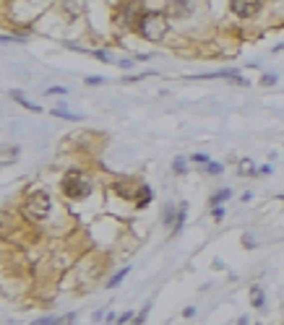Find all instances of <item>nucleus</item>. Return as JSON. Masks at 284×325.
Here are the masks:
<instances>
[{"label": "nucleus", "mask_w": 284, "mask_h": 325, "mask_svg": "<svg viewBox=\"0 0 284 325\" xmlns=\"http://www.w3.org/2000/svg\"><path fill=\"white\" fill-rule=\"evenodd\" d=\"M24 214L29 218H34V221H42V218L50 214V195L44 190H34L24 203Z\"/></svg>", "instance_id": "nucleus-2"}, {"label": "nucleus", "mask_w": 284, "mask_h": 325, "mask_svg": "<svg viewBox=\"0 0 284 325\" xmlns=\"http://www.w3.org/2000/svg\"><path fill=\"white\" fill-rule=\"evenodd\" d=\"M139 195H141V198H139V203H136V206L146 208V206H149V201H151V188H149V185H143V188L139 190Z\"/></svg>", "instance_id": "nucleus-9"}, {"label": "nucleus", "mask_w": 284, "mask_h": 325, "mask_svg": "<svg viewBox=\"0 0 284 325\" xmlns=\"http://www.w3.org/2000/svg\"><path fill=\"white\" fill-rule=\"evenodd\" d=\"M52 114L55 117H63V120H78V114H73V112H68V109H52Z\"/></svg>", "instance_id": "nucleus-13"}, {"label": "nucleus", "mask_w": 284, "mask_h": 325, "mask_svg": "<svg viewBox=\"0 0 284 325\" xmlns=\"http://www.w3.org/2000/svg\"><path fill=\"white\" fill-rule=\"evenodd\" d=\"M230 188H224V190H219V193H214V198H211V206H219L222 201H227V198H230Z\"/></svg>", "instance_id": "nucleus-12"}, {"label": "nucleus", "mask_w": 284, "mask_h": 325, "mask_svg": "<svg viewBox=\"0 0 284 325\" xmlns=\"http://www.w3.org/2000/svg\"><path fill=\"white\" fill-rule=\"evenodd\" d=\"M251 297H253V307L256 310H261V307H264V289H251Z\"/></svg>", "instance_id": "nucleus-10"}, {"label": "nucleus", "mask_w": 284, "mask_h": 325, "mask_svg": "<svg viewBox=\"0 0 284 325\" xmlns=\"http://www.w3.org/2000/svg\"><path fill=\"white\" fill-rule=\"evenodd\" d=\"M222 169H224V167H222V164H217V161H209V164H206V172H211V175H219Z\"/></svg>", "instance_id": "nucleus-14"}, {"label": "nucleus", "mask_w": 284, "mask_h": 325, "mask_svg": "<svg viewBox=\"0 0 284 325\" xmlns=\"http://www.w3.org/2000/svg\"><path fill=\"white\" fill-rule=\"evenodd\" d=\"M13 156H16V148H8V151H5V161H10Z\"/></svg>", "instance_id": "nucleus-24"}, {"label": "nucleus", "mask_w": 284, "mask_h": 325, "mask_svg": "<svg viewBox=\"0 0 284 325\" xmlns=\"http://www.w3.org/2000/svg\"><path fill=\"white\" fill-rule=\"evenodd\" d=\"M172 169L177 172V175H183V172H185V159H175V167Z\"/></svg>", "instance_id": "nucleus-15"}, {"label": "nucleus", "mask_w": 284, "mask_h": 325, "mask_svg": "<svg viewBox=\"0 0 284 325\" xmlns=\"http://www.w3.org/2000/svg\"><path fill=\"white\" fill-rule=\"evenodd\" d=\"M193 315H196V310H193V307H188V310H183V318H193Z\"/></svg>", "instance_id": "nucleus-26"}, {"label": "nucleus", "mask_w": 284, "mask_h": 325, "mask_svg": "<svg viewBox=\"0 0 284 325\" xmlns=\"http://www.w3.org/2000/svg\"><path fill=\"white\" fill-rule=\"evenodd\" d=\"M63 193L68 195V198H86L89 193H92V185H89V180L84 175H78V172H68V175L63 177Z\"/></svg>", "instance_id": "nucleus-3"}, {"label": "nucleus", "mask_w": 284, "mask_h": 325, "mask_svg": "<svg viewBox=\"0 0 284 325\" xmlns=\"http://www.w3.org/2000/svg\"><path fill=\"white\" fill-rule=\"evenodd\" d=\"M50 94H65V89H63V86H52Z\"/></svg>", "instance_id": "nucleus-23"}, {"label": "nucleus", "mask_w": 284, "mask_h": 325, "mask_svg": "<svg viewBox=\"0 0 284 325\" xmlns=\"http://www.w3.org/2000/svg\"><path fill=\"white\" fill-rule=\"evenodd\" d=\"M31 325H55V318H42V320H34Z\"/></svg>", "instance_id": "nucleus-18"}, {"label": "nucleus", "mask_w": 284, "mask_h": 325, "mask_svg": "<svg viewBox=\"0 0 284 325\" xmlns=\"http://www.w3.org/2000/svg\"><path fill=\"white\" fill-rule=\"evenodd\" d=\"M86 84H89V86H99V84H105V78H99V76H89V78H86Z\"/></svg>", "instance_id": "nucleus-16"}, {"label": "nucleus", "mask_w": 284, "mask_h": 325, "mask_svg": "<svg viewBox=\"0 0 284 325\" xmlns=\"http://www.w3.org/2000/svg\"><path fill=\"white\" fill-rule=\"evenodd\" d=\"M261 10V0H232V13L235 16H243V18H251Z\"/></svg>", "instance_id": "nucleus-4"}, {"label": "nucleus", "mask_w": 284, "mask_h": 325, "mask_svg": "<svg viewBox=\"0 0 284 325\" xmlns=\"http://www.w3.org/2000/svg\"><path fill=\"white\" fill-rule=\"evenodd\" d=\"M146 315H149V307H143V310L139 312V318H136V323H143V320H146Z\"/></svg>", "instance_id": "nucleus-20"}, {"label": "nucleus", "mask_w": 284, "mask_h": 325, "mask_svg": "<svg viewBox=\"0 0 284 325\" xmlns=\"http://www.w3.org/2000/svg\"><path fill=\"white\" fill-rule=\"evenodd\" d=\"M139 31L143 34L146 39L159 42L167 34V16L164 13H156V10H146L139 21Z\"/></svg>", "instance_id": "nucleus-1"}, {"label": "nucleus", "mask_w": 284, "mask_h": 325, "mask_svg": "<svg viewBox=\"0 0 284 325\" xmlns=\"http://www.w3.org/2000/svg\"><path fill=\"white\" fill-rule=\"evenodd\" d=\"M128 320H133V312H126V315L118 318V323H128Z\"/></svg>", "instance_id": "nucleus-21"}, {"label": "nucleus", "mask_w": 284, "mask_h": 325, "mask_svg": "<svg viewBox=\"0 0 284 325\" xmlns=\"http://www.w3.org/2000/svg\"><path fill=\"white\" fill-rule=\"evenodd\" d=\"M128 273H131V268H123V271H118V273H115V276H112L110 281H107V286H110V289H112V286H118V284L123 281V278L128 276Z\"/></svg>", "instance_id": "nucleus-11"}, {"label": "nucleus", "mask_w": 284, "mask_h": 325, "mask_svg": "<svg viewBox=\"0 0 284 325\" xmlns=\"http://www.w3.org/2000/svg\"><path fill=\"white\" fill-rule=\"evenodd\" d=\"M237 325H248V320H245V318H240V323H237Z\"/></svg>", "instance_id": "nucleus-27"}, {"label": "nucleus", "mask_w": 284, "mask_h": 325, "mask_svg": "<svg viewBox=\"0 0 284 325\" xmlns=\"http://www.w3.org/2000/svg\"><path fill=\"white\" fill-rule=\"evenodd\" d=\"M193 161H209L206 154H193Z\"/></svg>", "instance_id": "nucleus-22"}, {"label": "nucleus", "mask_w": 284, "mask_h": 325, "mask_svg": "<svg viewBox=\"0 0 284 325\" xmlns=\"http://www.w3.org/2000/svg\"><path fill=\"white\" fill-rule=\"evenodd\" d=\"M175 224H177V211H175V206H167L164 208V226L175 229Z\"/></svg>", "instance_id": "nucleus-8"}, {"label": "nucleus", "mask_w": 284, "mask_h": 325, "mask_svg": "<svg viewBox=\"0 0 284 325\" xmlns=\"http://www.w3.org/2000/svg\"><path fill=\"white\" fill-rule=\"evenodd\" d=\"M190 3L188 0H169V5H167V16H172V18H183L190 13Z\"/></svg>", "instance_id": "nucleus-6"}, {"label": "nucleus", "mask_w": 284, "mask_h": 325, "mask_svg": "<svg viewBox=\"0 0 284 325\" xmlns=\"http://www.w3.org/2000/svg\"><path fill=\"white\" fill-rule=\"evenodd\" d=\"M73 318H76V315L71 312V315H65L63 320H55V325H71V323H73Z\"/></svg>", "instance_id": "nucleus-17"}, {"label": "nucleus", "mask_w": 284, "mask_h": 325, "mask_svg": "<svg viewBox=\"0 0 284 325\" xmlns=\"http://www.w3.org/2000/svg\"><path fill=\"white\" fill-rule=\"evenodd\" d=\"M222 216H224V208L217 206V208H214V218H222Z\"/></svg>", "instance_id": "nucleus-25"}, {"label": "nucleus", "mask_w": 284, "mask_h": 325, "mask_svg": "<svg viewBox=\"0 0 284 325\" xmlns=\"http://www.w3.org/2000/svg\"><path fill=\"white\" fill-rule=\"evenodd\" d=\"M264 84H266V86H274V84H277V76H274V73H271V76H264Z\"/></svg>", "instance_id": "nucleus-19"}, {"label": "nucleus", "mask_w": 284, "mask_h": 325, "mask_svg": "<svg viewBox=\"0 0 284 325\" xmlns=\"http://www.w3.org/2000/svg\"><path fill=\"white\" fill-rule=\"evenodd\" d=\"M143 13H146V10L141 8V3H139V0H133V3H128L126 10H123V24H126V26H139V21H141Z\"/></svg>", "instance_id": "nucleus-5"}, {"label": "nucleus", "mask_w": 284, "mask_h": 325, "mask_svg": "<svg viewBox=\"0 0 284 325\" xmlns=\"http://www.w3.org/2000/svg\"><path fill=\"white\" fill-rule=\"evenodd\" d=\"M10 97H13V99H16V102L21 104V107H26V109H31V112H39V109H42V107H37V104H31V102H26V97H24V94H21V91H16V89H13V91H10Z\"/></svg>", "instance_id": "nucleus-7"}, {"label": "nucleus", "mask_w": 284, "mask_h": 325, "mask_svg": "<svg viewBox=\"0 0 284 325\" xmlns=\"http://www.w3.org/2000/svg\"><path fill=\"white\" fill-rule=\"evenodd\" d=\"M282 201H284V195H282Z\"/></svg>", "instance_id": "nucleus-28"}]
</instances>
